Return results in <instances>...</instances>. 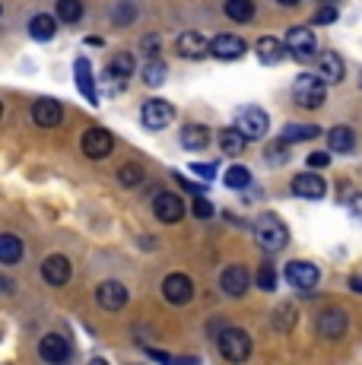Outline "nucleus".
<instances>
[{
	"instance_id": "nucleus-1",
	"label": "nucleus",
	"mask_w": 362,
	"mask_h": 365,
	"mask_svg": "<svg viewBox=\"0 0 362 365\" xmlns=\"http://www.w3.org/2000/svg\"><path fill=\"white\" fill-rule=\"evenodd\" d=\"M254 242L261 251H267V255H274V251H283L289 242V229L280 222V216L274 213H261L254 222Z\"/></svg>"
},
{
	"instance_id": "nucleus-2",
	"label": "nucleus",
	"mask_w": 362,
	"mask_h": 365,
	"mask_svg": "<svg viewBox=\"0 0 362 365\" xmlns=\"http://www.w3.org/2000/svg\"><path fill=\"white\" fill-rule=\"evenodd\" d=\"M327 86H331V83H327L324 76L302 73L292 83V99H296L299 108H321L327 99Z\"/></svg>"
},
{
	"instance_id": "nucleus-3",
	"label": "nucleus",
	"mask_w": 362,
	"mask_h": 365,
	"mask_svg": "<svg viewBox=\"0 0 362 365\" xmlns=\"http://www.w3.org/2000/svg\"><path fill=\"white\" fill-rule=\"evenodd\" d=\"M219 356L229 362H245L252 356V336H248L242 327H222V334L217 336Z\"/></svg>"
},
{
	"instance_id": "nucleus-4",
	"label": "nucleus",
	"mask_w": 362,
	"mask_h": 365,
	"mask_svg": "<svg viewBox=\"0 0 362 365\" xmlns=\"http://www.w3.org/2000/svg\"><path fill=\"white\" fill-rule=\"evenodd\" d=\"M140 121L146 130H162L175 121V108L165 99H150V102H143V108H140Z\"/></svg>"
},
{
	"instance_id": "nucleus-5",
	"label": "nucleus",
	"mask_w": 362,
	"mask_h": 365,
	"mask_svg": "<svg viewBox=\"0 0 362 365\" xmlns=\"http://www.w3.org/2000/svg\"><path fill=\"white\" fill-rule=\"evenodd\" d=\"M318 267L315 264H309V261H289L286 264V283L292 286V289H299V292H311L318 286Z\"/></svg>"
},
{
	"instance_id": "nucleus-6",
	"label": "nucleus",
	"mask_w": 362,
	"mask_h": 365,
	"mask_svg": "<svg viewBox=\"0 0 362 365\" xmlns=\"http://www.w3.org/2000/svg\"><path fill=\"white\" fill-rule=\"evenodd\" d=\"M162 296L169 305H187L194 296V283L187 273H169V277L162 279Z\"/></svg>"
},
{
	"instance_id": "nucleus-7",
	"label": "nucleus",
	"mask_w": 362,
	"mask_h": 365,
	"mask_svg": "<svg viewBox=\"0 0 362 365\" xmlns=\"http://www.w3.org/2000/svg\"><path fill=\"white\" fill-rule=\"evenodd\" d=\"M286 48H289V54L296 61H309L311 54L318 51V38H315V32H311V29L296 26V29L286 32Z\"/></svg>"
},
{
	"instance_id": "nucleus-8",
	"label": "nucleus",
	"mask_w": 362,
	"mask_h": 365,
	"mask_svg": "<svg viewBox=\"0 0 362 365\" xmlns=\"http://www.w3.org/2000/svg\"><path fill=\"white\" fill-rule=\"evenodd\" d=\"M235 128L245 133L248 140H261V137H267L270 118L264 115L261 108H242V111H239V121H235Z\"/></svg>"
},
{
	"instance_id": "nucleus-9",
	"label": "nucleus",
	"mask_w": 362,
	"mask_h": 365,
	"mask_svg": "<svg viewBox=\"0 0 362 365\" xmlns=\"http://www.w3.org/2000/svg\"><path fill=\"white\" fill-rule=\"evenodd\" d=\"M315 331L321 340H340V336L346 334V314L340 312V308H327V312L318 314Z\"/></svg>"
},
{
	"instance_id": "nucleus-10",
	"label": "nucleus",
	"mask_w": 362,
	"mask_h": 365,
	"mask_svg": "<svg viewBox=\"0 0 362 365\" xmlns=\"http://www.w3.org/2000/svg\"><path fill=\"white\" fill-rule=\"evenodd\" d=\"M219 286H222V292H226V296L239 299V296H245L248 286H252V273H248L242 264H232V267H226V270H222Z\"/></svg>"
},
{
	"instance_id": "nucleus-11",
	"label": "nucleus",
	"mask_w": 362,
	"mask_h": 365,
	"mask_svg": "<svg viewBox=\"0 0 362 365\" xmlns=\"http://www.w3.org/2000/svg\"><path fill=\"white\" fill-rule=\"evenodd\" d=\"M83 153H86L89 159H105L111 150H115V140H111V133L108 130H102V128H89L86 133H83Z\"/></svg>"
},
{
	"instance_id": "nucleus-12",
	"label": "nucleus",
	"mask_w": 362,
	"mask_h": 365,
	"mask_svg": "<svg viewBox=\"0 0 362 365\" xmlns=\"http://www.w3.org/2000/svg\"><path fill=\"white\" fill-rule=\"evenodd\" d=\"M95 302H99L105 312H121L128 305V286L118 283V279H105V283L95 289Z\"/></svg>"
},
{
	"instance_id": "nucleus-13",
	"label": "nucleus",
	"mask_w": 362,
	"mask_h": 365,
	"mask_svg": "<svg viewBox=\"0 0 362 365\" xmlns=\"http://www.w3.org/2000/svg\"><path fill=\"white\" fill-rule=\"evenodd\" d=\"M175 51L187 61H200V58H207V54H213V48L200 32H185V35H178Z\"/></svg>"
},
{
	"instance_id": "nucleus-14",
	"label": "nucleus",
	"mask_w": 362,
	"mask_h": 365,
	"mask_svg": "<svg viewBox=\"0 0 362 365\" xmlns=\"http://www.w3.org/2000/svg\"><path fill=\"white\" fill-rule=\"evenodd\" d=\"M292 194H296V197L318 200V197H324L327 194V181L321 178V175H315V172H302V175L292 178Z\"/></svg>"
},
{
	"instance_id": "nucleus-15",
	"label": "nucleus",
	"mask_w": 362,
	"mask_h": 365,
	"mask_svg": "<svg viewBox=\"0 0 362 365\" xmlns=\"http://www.w3.org/2000/svg\"><path fill=\"white\" fill-rule=\"evenodd\" d=\"M61 118H64V105L58 99H38L32 105V121H36L38 128H58Z\"/></svg>"
},
{
	"instance_id": "nucleus-16",
	"label": "nucleus",
	"mask_w": 362,
	"mask_h": 365,
	"mask_svg": "<svg viewBox=\"0 0 362 365\" xmlns=\"http://www.w3.org/2000/svg\"><path fill=\"white\" fill-rule=\"evenodd\" d=\"M152 213H156L159 222H178L181 216H185V203H181L178 194H159L156 200H152Z\"/></svg>"
},
{
	"instance_id": "nucleus-17",
	"label": "nucleus",
	"mask_w": 362,
	"mask_h": 365,
	"mask_svg": "<svg viewBox=\"0 0 362 365\" xmlns=\"http://www.w3.org/2000/svg\"><path fill=\"white\" fill-rule=\"evenodd\" d=\"M41 279H45L48 286H64L67 279H71V261H67L64 255L45 257V264H41Z\"/></svg>"
},
{
	"instance_id": "nucleus-18",
	"label": "nucleus",
	"mask_w": 362,
	"mask_h": 365,
	"mask_svg": "<svg viewBox=\"0 0 362 365\" xmlns=\"http://www.w3.org/2000/svg\"><path fill=\"white\" fill-rule=\"evenodd\" d=\"M38 356H41L45 362L58 365V362H67V356H71V346H67L64 336H58V334H45V336L38 340Z\"/></svg>"
},
{
	"instance_id": "nucleus-19",
	"label": "nucleus",
	"mask_w": 362,
	"mask_h": 365,
	"mask_svg": "<svg viewBox=\"0 0 362 365\" xmlns=\"http://www.w3.org/2000/svg\"><path fill=\"white\" fill-rule=\"evenodd\" d=\"M73 80H76V86H80L83 99H86L89 105H99V93H95V80H93V67H89L86 58H76L73 61Z\"/></svg>"
},
{
	"instance_id": "nucleus-20",
	"label": "nucleus",
	"mask_w": 362,
	"mask_h": 365,
	"mask_svg": "<svg viewBox=\"0 0 362 365\" xmlns=\"http://www.w3.org/2000/svg\"><path fill=\"white\" fill-rule=\"evenodd\" d=\"M254 51H257V58H261V64L276 67V64H283V61H286L289 48L280 45V38H270V35H264V38L254 45Z\"/></svg>"
},
{
	"instance_id": "nucleus-21",
	"label": "nucleus",
	"mask_w": 362,
	"mask_h": 365,
	"mask_svg": "<svg viewBox=\"0 0 362 365\" xmlns=\"http://www.w3.org/2000/svg\"><path fill=\"white\" fill-rule=\"evenodd\" d=\"M210 48H213V54H217L219 61H235V58L245 54V41H242L239 35H229V32L217 35V38L210 41Z\"/></svg>"
},
{
	"instance_id": "nucleus-22",
	"label": "nucleus",
	"mask_w": 362,
	"mask_h": 365,
	"mask_svg": "<svg viewBox=\"0 0 362 365\" xmlns=\"http://www.w3.org/2000/svg\"><path fill=\"white\" fill-rule=\"evenodd\" d=\"M178 140H181L185 150L200 153V150H207V143H210V130H207L204 124H185L181 133H178Z\"/></svg>"
},
{
	"instance_id": "nucleus-23",
	"label": "nucleus",
	"mask_w": 362,
	"mask_h": 365,
	"mask_svg": "<svg viewBox=\"0 0 362 365\" xmlns=\"http://www.w3.org/2000/svg\"><path fill=\"white\" fill-rule=\"evenodd\" d=\"M130 73H134V58H130L128 51H118L115 58L108 61V67H105V76L111 83H128Z\"/></svg>"
},
{
	"instance_id": "nucleus-24",
	"label": "nucleus",
	"mask_w": 362,
	"mask_h": 365,
	"mask_svg": "<svg viewBox=\"0 0 362 365\" xmlns=\"http://www.w3.org/2000/svg\"><path fill=\"white\" fill-rule=\"evenodd\" d=\"M318 70H321V76L327 83H340L346 76V70H343V61H340V54H333V51H324L321 54V61H318Z\"/></svg>"
},
{
	"instance_id": "nucleus-25",
	"label": "nucleus",
	"mask_w": 362,
	"mask_h": 365,
	"mask_svg": "<svg viewBox=\"0 0 362 365\" xmlns=\"http://www.w3.org/2000/svg\"><path fill=\"white\" fill-rule=\"evenodd\" d=\"M327 143H331V153H350L356 146V133H353L346 124H337L327 133Z\"/></svg>"
},
{
	"instance_id": "nucleus-26",
	"label": "nucleus",
	"mask_w": 362,
	"mask_h": 365,
	"mask_svg": "<svg viewBox=\"0 0 362 365\" xmlns=\"http://www.w3.org/2000/svg\"><path fill=\"white\" fill-rule=\"evenodd\" d=\"M54 32H58V19H54V16H48V13H38V16H32L29 35L36 41H51Z\"/></svg>"
},
{
	"instance_id": "nucleus-27",
	"label": "nucleus",
	"mask_w": 362,
	"mask_h": 365,
	"mask_svg": "<svg viewBox=\"0 0 362 365\" xmlns=\"http://www.w3.org/2000/svg\"><path fill=\"white\" fill-rule=\"evenodd\" d=\"M245 143H248V137L239 128H226V130L219 133V150L226 153V156H242Z\"/></svg>"
},
{
	"instance_id": "nucleus-28",
	"label": "nucleus",
	"mask_w": 362,
	"mask_h": 365,
	"mask_svg": "<svg viewBox=\"0 0 362 365\" xmlns=\"http://www.w3.org/2000/svg\"><path fill=\"white\" fill-rule=\"evenodd\" d=\"M222 10H226V16L235 19V23H252L257 6H254V0H226Z\"/></svg>"
},
{
	"instance_id": "nucleus-29",
	"label": "nucleus",
	"mask_w": 362,
	"mask_h": 365,
	"mask_svg": "<svg viewBox=\"0 0 362 365\" xmlns=\"http://www.w3.org/2000/svg\"><path fill=\"white\" fill-rule=\"evenodd\" d=\"M19 257H23V242H19L16 235L0 238V264L13 267V264H19Z\"/></svg>"
},
{
	"instance_id": "nucleus-30",
	"label": "nucleus",
	"mask_w": 362,
	"mask_h": 365,
	"mask_svg": "<svg viewBox=\"0 0 362 365\" xmlns=\"http://www.w3.org/2000/svg\"><path fill=\"white\" fill-rule=\"evenodd\" d=\"M315 137H321L318 124H286V130H283V140H289V143H302V140H315Z\"/></svg>"
},
{
	"instance_id": "nucleus-31",
	"label": "nucleus",
	"mask_w": 362,
	"mask_h": 365,
	"mask_svg": "<svg viewBox=\"0 0 362 365\" xmlns=\"http://www.w3.org/2000/svg\"><path fill=\"white\" fill-rule=\"evenodd\" d=\"M58 19L61 23H67V26H76L83 19V4L80 0H58Z\"/></svg>"
},
{
	"instance_id": "nucleus-32",
	"label": "nucleus",
	"mask_w": 362,
	"mask_h": 365,
	"mask_svg": "<svg viewBox=\"0 0 362 365\" xmlns=\"http://www.w3.org/2000/svg\"><path fill=\"white\" fill-rule=\"evenodd\" d=\"M222 181H226V187H232V191H245V187L252 185V172H248L245 165H229Z\"/></svg>"
},
{
	"instance_id": "nucleus-33",
	"label": "nucleus",
	"mask_w": 362,
	"mask_h": 365,
	"mask_svg": "<svg viewBox=\"0 0 362 365\" xmlns=\"http://www.w3.org/2000/svg\"><path fill=\"white\" fill-rule=\"evenodd\" d=\"M118 181H121L124 187H140V181H143V168L137 165V163L121 165V168H118Z\"/></svg>"
},
{
	"instance_id": "nucleus-34",
	"label": "nucleus",
	"mask_w": 362,
	"mask_h": 365,
	"mask_svg": "<svg viewBox=\"0 0 362 365\" xmlns=\"http://www.w3.org/2000/svg\"><path fill=\"white\" fill-rule=\"evenodd\" d=\"M143 83L146 86H162L165 83V64L162 61H150V64L143 67Z\"/></svg>"
},
{
	"instance_id": "nucleus-35",
	"label": "nucleus",
	"mask_w": 362,
	"mask_h": 365,
	"mask_svg": "<svg viewBox=\"0 0 362 365\" xmlns=\"http://www.w3.org/2000/svg\"><path fill=\"white\" fill-rule=\"evenodd\" d=\"M292 324H296V308H292V305H280L274 312V327H276V331H289Z\"/></svg>"
},
{
	"instance_id": "nucleus-36",
	"label": "nucleus",
	"mask_w": 362,
	"mask_h": 365,
	"mask_svg": "<svg viewBox=\"0 0 362 365\" xmlns=\"http://www.w3.org/2000/svg\"><path fill=\"white\" fill-rule=\"evenodd\" d=\"M286 156H289V140H276V143H270L267 146V159H270V163H274V165H283V163H286Z\"/></svg>"
},
{
	"instance_id": "nucleus-37",
	"label": "nucleus",
	"mask_w": 362,
	"mask_h": 365,
	"mask_svg": "<svg viewBox=\"0 0 362 365\" xmlns=\"http://www.w3.org/2000/svg\"><path fill=\"white\" fill-rule=\"evenodd\" d=\"M254 283L261 286L264 292H274L276 289V273H274V267L270 264H264L261 270H257V277H254Z\"/></svg>"
},
{
	"instance_id": "nucleus-38",
	"label": "nucleus",
	"mask_w": 362,
	"mask_h": 365,
	"mask_svg": "<svg viewBox=\"0 0 362 365\" xmlns=\"http://www.w3.org/2000/svg\"><path fill=\"white\" fill-rule=\"evenodd\" d=\"M331 23H337V6H321L315 13V26H331Z\"/></svg>"
},
{
	"instance_id": "nucleus-39",
	"label": "nucleus",
	"mask_w": 362,
	"mask_h": 365,
	"mask_svg": "<svg viewBox=\"0 0 362 365\" xmlns=\"http://www.w3.org/2000/svg\"><path fill=\"white\" fill-rule=\"evenodd\" d=\"M194 213H197L200 220H210V216H213V203L197 194V200H194Z\"/></svg>"
},
{
	"instance_id": "nucleus-40",
	"label": "nucleus",
	"mask_w": 362,
	"mask_h": 365,
	"mask_svg": "<svg viewBox=\"0 0 362 365\" xmlns=\"http://www.w3.org/2000/svg\"><path fill=\"white\" fill-rule=\"evenodd\" d=\"M191 168H194V175H200V178H204V181H210L213 175H217V168H213L210 163H207V165H204V163H194Z\"/></svg>"
},
{
	"instance_id": "nucleus-41",
	"label": "nucleus",
	"mask_w": 362,
	"mask_h": 365,
	"mask_svg": "<svg viewBox=\"0 0 362 365\" xmlns=\"http://www.w3.org/2000/svg\"><path fill=\"white\" fill-rule=\"evenodd\" d=\"M309 165H311V168L331 165V153H311V156H309Z\"/></svg>"
},
{
	"instance_id": "nucleus-42",
	"label": "nucleus",
	"mask_w": 362,
	"mask_h": 365,
	"mask_svg": "<svg viewBox=\"0 0 362 365\" xmlns=\"http://www.w3.org/2000/svg\"><path fill=\"white\" fill-rule=\"evenodd\" d=\"M175 181H178V187H185V191H191V194H200V191H204L200 185H191V181H185L178 172H175Z\"/></svg>"
},
{
	"instance_id": "nucleus-43",
	"label": "nucleus",
	"mask_w": 362,
	"mask_h": 365,
	"mask_svg": "<svg viewBox=\"0 0 362 365\" xmlns=\"http://www.w3.org/2000/svg\"><path fill=\"white\" fill-rule=\"evenodd\" d=\"M146 356H150V359H156V362H172V356L162 353V349H146Z\"/></svg>"
},
{
	"instance_id": "nucleus-44",
	"label": "nucleus",
	"mask_w": 362,
	"mask_h": 365,
	"mask_svg": "<svg viewBox=\"0 0 362 365\" xmlns=\"http://www.w3.org/2000/svg\"><path fill=\"white\" fill-rule=\"evenodd\" d=\"M143 48H146V51H156V48H159V38H156V35H152V38H143Z\"/></svg>"
},
{
	"instance_id": "nucleus-45",
	"label": "nucleus",
	"mask_w": 362,
	"mask_h": 365,
	"mask_svg": "<svg viewBox=\"0 0 362 365\" xmlns=\"http://www.w3.org/2000/svg\"><path fill=\"white\" fill-rule=\"evenodd\" d=\"M350 289H353V292H359V296H362V277H350Z\"/></svg>"
},
{
	"instance_id": "nucleus-46",
	"label": "nucleus",
	"mask_w": 362,
	"mask_h": 365,
	"mask_svg": "<svg viewBox=\"0 0 362 365\" xmlns=\"http://www.w3.org/2000/svg\"><path fill=\"white\" fill-rule=\"evenodd\" d=\"M276 4H283V6H296L299 0H276Z\"/></svg>"
}]
</instances>
